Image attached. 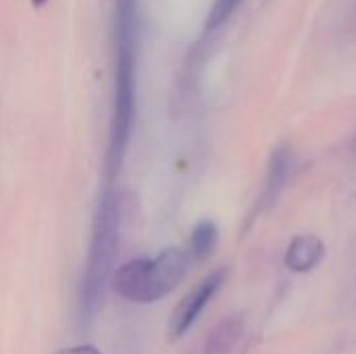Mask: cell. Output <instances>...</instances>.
I'll list each match as a JSON object with an SVG mask.
<instances>
[{
    "label": "cell",
    "mask_w": 356,
    "mask_h": 354,
    "mask_svg": "<svg viewBox=\"0 0 356 354\" xmlns=\"http://www.w3.org/2000/svg\"><path fill=\"white\" fill-rule=\"evenodd\" d=\"M136 0H117V75H115V115L108 146V169L121 165L129 140L136 98Z\"/></svg>",
    "instance_id": "1"
},
{
    "label": "cell",
    "mask_w": 356,
    "mask_h": 354,
    "mask_svg": "<svg viewBox=\"0 0 356 354\" xmlns=\"http://www.w3.org/2000/svg\"><path fill=\"white\" fill-rule=\"evenodd\" d=\"M119 246V209L115 196L106 194L98 207L88 263L79 286V321L90 325L102 305L106 282L113 275V263Z\"/></svg>",
    "instance_id": "2"
},
{
    "label": "cell",
    "mask_w": 356,
    "mask_h": 354,
    "mask_svg": "<svg viewBox=\"0 0 356 354\" xmlns=\"http://www.w3.org/2000/svg\"><path fill=\"white\" fill-rule=\"evenodd\" d=\"M188 271V255L181 248H167L154 259H136L111 275L113 290L131 303L148 305L173 292Z\"/></svg>",
    "instance_id": "3"
},
{
    "label": "cell",
    "mask_w": 356,
    "mask_h": 354,
    "mask_svg": "<svg viewBox=\"0 0 356 354\" xmlns=\"http://www.w3.org/2000/svg\"><path fill=\"white\" fill-rule=\"evenodd\" d=\"M225 280V271L217 269L213 273H209L202 282H198L181 300L179 305L173 309L171 319H169V340L175 342L179 338H184L190 328L198 321V317L202 315V311L207 309V305L213 300V296L219 292V288L223 286Z\"/></svg>",
    "instance_id": "4"
},
{
    "label": "cell",
    "mask_w": 356,
    "mask_h": 354,
    "mask_svg": "<svg viewBox=\"0 0 356 354\" xmlns=\"http://www.w3.org/2000/svg\"><path fill=\"white\" fill-rule=\"evenodd\" d=\"M325 257V244L319 236L307 234V236H296L286 252V267L294 273H307L315 269Z\"/></svg>",
    "instance_id": "5"
},
{
    "label": "cell",
    "mask_w": 356,
    "mask_h": 354,
    "mask_svg": "<svg viewBox=\"0 0 356 354\" xmlns=\"http://www.w3.org/2000/svg\"><path fill=\"white\" fill-rule=\"evenodd\" d=\"M244 336V319L240 315L225 317L207 336L200 354H234Z\"/></svg>",
    "instance_id": "6"
},
{
    "label": "cell",
    "mask_w": 356,
    "mask_h": 354,
    "mask_svg": "<svg viewBox=\"0 0 356 354\" xmlns=\"http://www.w3.org/2000/svg\"><path fill=\"white\" fill-rule=\"evenodd\" d=\"M292 169V156L288 146H280L273 150L271 163H269V173H267V186H265V202L271 204L280 196L288 175Z\"/></svg>",
    "instance_id": "7"
},
{
    "label": "cell",
    "mask_w": 356,
    "mask_h": 354,
    "mask_svg": "<svg viewBox=\"0 0 356 354\" xmlns=\"http://www.w3.org/2000/svg\"><path fill=\"white\" fill-rule=\"evenodd\" d=\"M217 238H219V232H217V225L213 221H202L194 227L192 232V255L194 259L198 261H204L213 255L215 246H217Z\"/></svg>",
    "instance_id": "8"
},
{
    "label": "cell",
    "mask_w": 356,
    "mask_h": 354,
    "mask_svg": "<svg viewBox=\"0 0 356 354\" xmlns=\"http://www.w3.org/2000/svg\"><path fill=\"white\" fill-rule=\"evenodd\" d=\"M238 2L240 0H215V6H213L211 17H209V25L215 27V25L223 23L232 15V10L238 6Z\"/></svg>",
    "instance_id": "9"
},
{
    "label": "cell",
    "mask_w": 356,
    "mask_h": 354,
    "mask_svg": "<svg viewBox=\"0 0 356 354\" xmlns=\"http://www.w3.org/2000/svg\"><path fill=\"white\" fill-rule=\"evenodd\" d=\"M56 354H102L98 348H94V346H88V344H83V346H71V348H63V351H58Z\"/></svg>",
    "instance_id": "10"
},
{
    "label": "cell",
    "mask_w": 356,
    "mask_h": 354,
    "mask_svg": "<svg viewBox=\"0 0 356 354\" xmlns=\"http://www.w3.org/2000/svg\"><path fill=\"white\" fill-rule=\"evenodd\" d=\"M33 2H35V4H38V6H40V4H44V2H46V0H33Z\"/></svg>",
    "instance_id": "11"
}]
</instances>
